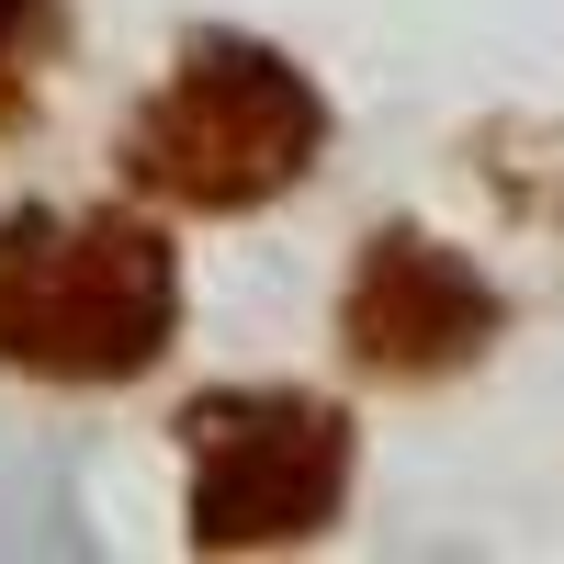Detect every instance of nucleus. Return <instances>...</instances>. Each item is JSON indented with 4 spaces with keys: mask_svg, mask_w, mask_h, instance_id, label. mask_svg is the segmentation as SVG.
Wrapping results in <instances>:
<instances>
[{
    "mask_svg": "<svg viewBox=\"0 0 564 564\" xmlns=\"http://www.w3.org/2000/svg\"><path fill=\"white\" fill-rule=\"evenodd\" d=\"M181 327V260L135 215H12L0 226V361L45 384H124Z\"/></svg>",
    "mask_w": 564,
    "mask_h": 564,
    "instance_id": "obj_1",
    "label": "nucleus"
},
{
    "mask_svg": "<svg viewBox=\"0 0 564 564\" xmlns=\"http://www.w3.org/2000/svg\"><path fill=\"white\" fill-rule=\"evenodd\" d=\"M181 441H193V542L204 553L316 542L350 497V417L316 395H204L181 417Z\"/></svg>",
    "mask_w": 564,
    "mask_h": 564,
    "instance_id": "obj_3",
    "label": "nucleus"
},
{
    "mask_svg": "<svg viewBox=\"0 0 564 564\" xmlns=\"http://www.w3.org/2000/svg\"><path fill=\"white\" fill-rule=\"evenodd\" d=\"M339 339H350L361 372H384V384H441V372L486 361V339H497V282L463 260V249L417 238V226H384V238L361 249L350 294H339Z\"/></svg>",
    "mask_w": 564,
    "mask_h": 564,
    "instance_id": "obj_4",
    "label": "nucleus"
},
{
    "mask_svg": "<svg viewBox=\"0 0 564 564\" xmlns=\"http://www.w3.org/2000/svg\"><path fill=\"white\" fill-rule=\"evenodd\" d=\"M316 148H327V102L305 90V68H282L249 34H204L170 68V90L124 124V170L193 215H249L294 193Z\"/></svg>",
    "mask_w": 564,
    "mask_h": 564,
    "instance_id": "obj_2",
    "label": "nucleus"
},
{
    "mask_svg": "<svg viewBox=\"0 0 564 564\" xmlns=\"http://www.w3.org/2000/svg\"><path fill=\"white\" fill-rule=\"evenodd\" d=\"M45 12H57V0H0V124H12V102H23V45H34Z\"/></svg>",
    "mask_w": 564,
    "mask_h": 564,
    "instance_id": "obj_5",
    "label": "nucleus"
}]
</instances>
